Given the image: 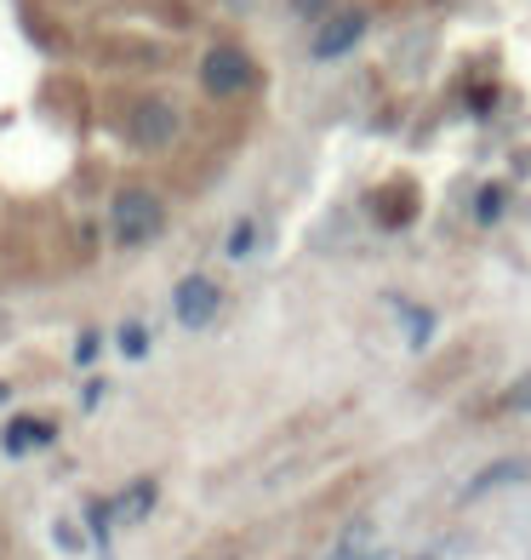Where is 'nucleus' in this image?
Returning a JSON list of instances; mask_svg holds the SVG:
<instances>
[{
  "label": "nucleus",
  "instance_id": "nucleus-5",
  "mask_svg": "<svg viewBox=\"0 0 531 560\" xmlns=\"http://www.w3.org/2000/svg\"><path fill=\"white\" fill-rule=\"evenodd\" d=\"M217 303H223L217 280H206V275L177 280V320H184V326H206L217 315Z\"/></svg>",
  "mask_w": 531,
  "mask_h": 560
},
{
  "label": "nucleus",
  "instance_id": "nucleus-4",
  "mask_svg": "<svg viewBox=\"0 0 531 560\" xmlns=\"http://www.w3.org/2000/svg\"><path fill=\"white\" fill-rule=\"evenodd\" d=\"M366 12L361 7H343V12H332L326 18V30H320V40H315V58H343V52H354V40L366 35Z\"/></svg>",
  "mask_w": 531,
  "mask_h": 560
},
{
  "label": "nucleus",
  "instance_id": "nucleus-10",
  "mask_svg": "<svg viewBox=\"0 0 531 560\" xmlns=\"http://www.w3.org/2000/svg\"><path fill=\"white\" fill-rule=\"evenodd\" d=\"M251 246H258V223H246V218H240V223L229 229V258H246Z\"/></svg>",
  "mask_w": 531,
  "mask_h": 560
},
{
  "label": "nucleus",
  "instance_id": "nucleus-8",
  "mask_svg": "<svg viewBox=\"0 0 531 560\" xmlns=\"http://www.w3.org/2000/svg\"><path fill=\"white\" fill-rule=\"evenodd\" d=\"M149 509H155V480H138L132 492H120V503H115V515H120V521H143Z\"/></svg>",
  "mask_w": 531,
  "mask_h": 560
},
{
  "label": "nucleus",
  "instance_id": "nucleus-3",
  "mask_svg": "<svg viewBox=\"0 0 531 560\" xmlns=\"http://www.w3.org/2000/svg\"><path fill=\"white\" fill-rule=\"evenodd\" d=\"M126 126H132V143H143V149H166V143L177 138V109L161 104V97H143Z\"/></svg>",
  "mask_w": 531,
  "mask_h": 560
},
{
  "label": "nucleus",
  "instance_id": "nucleus-6",
  "mask_svg": "<svg viewBox=\"0 0 531 560\" xmlns=\"http://www.w3.org/2000/svg\"><path fill=\"white\" fill-rule=\"evenodd\" d=\"M526 475H531V464H492V469H480L469 487H463V503L486 498V492H497V487H509V480H526Z\"/></svg>",
  "mask_w": 531,
  "mask_h": 560
},
{
  "label": "nucleus",
  "instance_id": "nucleus-14",
  "mask_svg": "<svg viewBox=\"0 0 531 560\" xmlns=\"http://www.w3.org/2000/svg\"><path fill=\"white\" fill-rule=\"evenodd\" d=\"M406 560H435V555H406Z\"/></svg>",
  "mask_w": 531,
  "mask_h": 560
},
{
  "label": "nucleus",
  "instance_id": "nucleus-1",
  "mask_svg": "<svg viewBox=\"0 0 531 560\" xmlns=\"http://www.w3.org/2000/svg\"><path fill=\"white\" fill-rule=\"evenodd\" d=\"M161 223H166L161 195H149V189H120V195H115V207H109V229H115V241H120V246H143V241H155V235H161Z\"/></svg>",
  "mask_w": 531,
  "mask_h": 560
},
{
  "label": "nucleus",
  "instance_id": "nucleus-2",
  "mask_svg": "<svg viewBox=\"0 0 531 560\" xmlns=\"http://www.w3.org/2000/svg\"><path fill=\"white\" fill-rule=\"evenodd\" d=\"M251 81H258V69H251V58L240 52V46H212V52L200 58V86H206L212 97H235Z\"/></svg>",
  "mask_w": 531,
  "mask_h": 560
},
{
  "label": "nucleus",
  "instance_id": "nucleus-11",
  "mask_svg": "<svg viewBox=\"0 0 531 560\" xmlns=\"http://www.w3.org/2000/svg\"><path fill=\"white\" fill-rule=\"evenodd\" d=\"M120 349H126V354H143V349H149V332H143V326H126V332H120Z\"/></svg>",
  "mask_w": 531,
  "mask_h": 560
},
{
  "label": "nucleus",
  "instance_id": "nucleus-9",
  "mask_svg": "<svg viewBox=\"0 0 531 560\" xmlns=\"http://www.w3.org/2000/svg\"><path fill=\"white\" fill-rule=\"evenodd\" d=\"M497 406H509V412H531V372L526 377H515L509 389H503V400Z\"/></svg>",
  "mask_w": 531,
  "mask_h": 560
},
{
  "label": "nucleus",
  "instance_id": "nucleus-13",
  "mask_svg": "<svg viewBox=\"0 0 531 560\" xmlns=\"http://www.w3.org/2000/svg\"><path fill=\"white\" fill-rule=\"evenodd\" d=\"M292 7H297L303 18H315V12H326V7H332V0H292Z\"/></svg>",
  "mask_w": 531,
  "mask_h": 560
},
{
  "label": "nucleus",
  "instance_id": "nucleus-7",
  "mask_svg": "<svg viewBox=\"0 0 531 560\" xmlns=\"http://www.w3.org/2000/svg\"><path fill=\"white\" fill-rule=\"evenodd\" d=\"M46 441H52V423H35V418H17V423L7 429V452H12V457H23L30 446H46Z\"/></svg>",
  "mask_w": 531,
  "mask_h": 560
},
{
  "label": "nucleus",
  "instance_id": "nucleus-12",
  "mask_svg": "<svg viewBox=\"0 0 531 560\" xmlns=\"http://www.w3.org/2000/svg\"><path fill=\"white\" fill-rule=\"evenodd\" d=\"M497 207H503V200H497V189H486V195H480V218H486V223L497 218Z\"/></svg>",
  "mask_w": 531,
  "mask_h": 560
}]
</instances>
